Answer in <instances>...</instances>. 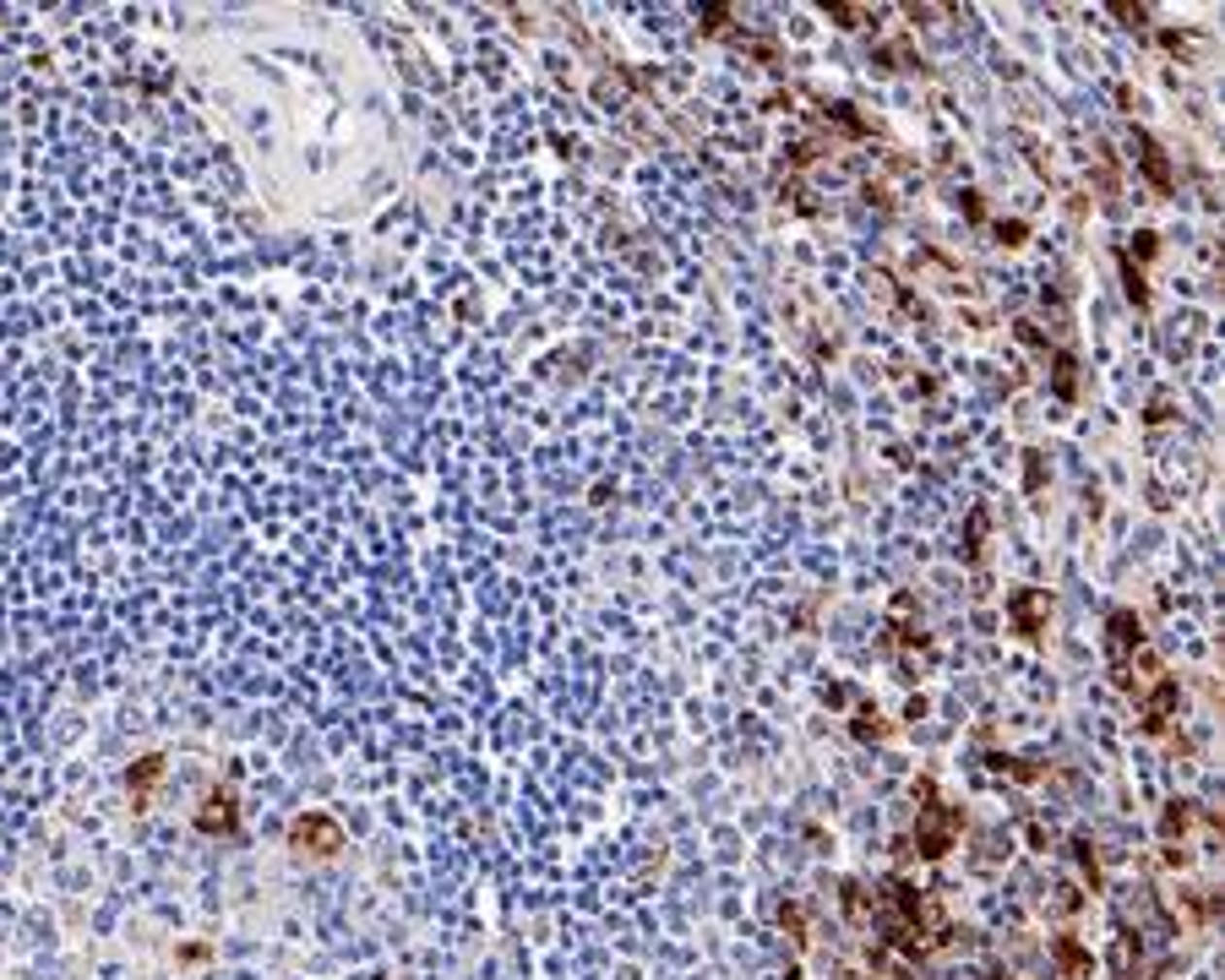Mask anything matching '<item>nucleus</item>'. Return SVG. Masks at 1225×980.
<instances>
[{
	"instance_id": "2",
	"label": "nucleus",
	"mask_w": 1225,
	"mask_h": 980,
	"mask_svg": "<svg viewBox=\"0 0 1225 980\" xmlns=\"http://www.w3.org/2000/svg\"><path fill=\"white\" fill-rule=\"evenodd\" d=\"M289 850L294 856H338L344 850V828L327 812H305L289 823Z\"/></svg>"
},
{
	"instance_id": "8",
	"label": "nucleus",
	"mask_w": 1225,
	"mask_h": 980,
	"mask_svg": "<svg viewBox=\"0 0 1225 980\" xmlns=\"http://www.w3.org/2000/svg\"><path fill=\"white\" fill-rule=\"evenodd\" d=\"M158 773H164V758H158V752L131 768V795H137V806H148V790L158 785Z\"/></svg>"
},
{
	"instance_id": "9",
	"label": "nucleus",
	"mask_w": 1225,
	"mask_h": 980,
	"mask_svg": "<svg viewBox=\"0 0 1225 980\" xmlns=\"http://www.w3.org/2000/svg\"><path fill=\"white\" fill-rule=\"evenodd\" d=\"M1122 284H1128V300L1143 311L1149 305V273H1143V262H1133L1128 251H1122Z\"/></svg>"
},
{
	"instance_id": "12",
	"label": "nucleus",
	"mask_w": 1225,
	"mask_h": 980,
	"mask_svg": "<svg viewBox=\"0 0 1225 980\" xmlns=\"http://www.w3.org/2000/svg\"><path fill=\"white\" fill-rule=\"evenodd\" d=\"M1051 365H1057V371H1051V382H1057V398H1078V382H1073V355H1057L1051 359Z\"/></svg>"
},
{
	"instance_id": "17",
	"label": "nucleus",
	"mask_w": 1225,
	"mask_h": 980,
	"mask_svg": "<svg viewBox=\"0 0 1225 980\" xmlns=\"http://www.w3.org/2000/svg\"><path fill=\"white\" fill-rule=\"evenodd\" d=\"M1116 17H1128L1133 28H1143V17H1149V6H1111Z\"/></svg>"
},
{
	"instance_id": "10",
	"label": "nucleus",
	"mask_w": 1225,
	"mask_h": 980,
	"mask_svg": "<svg viewBox=\"0 0 1225 980\" xmlns=\"http://www.w3.org/2000/svg\"><path fill=\"white\" fill-rule=\"evenodd\" d=\"M1073 856H1078V871H1084L1089 894H1101V856H1095V844H1089V839H1073Z\"/></svg>"
},
{
	"instance_id": "3",
	"label": "nucleus",
	"mask_w": 1225,
	"mask_h": 980,
	"mask_svg": "<svg viewBox=\"0 0 1225 980\" xmlns=\"http://www.w3.org/2000/svg\"><path fill=\"white\" fill-rule=\"evenodd\" d=\"M1139 649H1143V622L1133 616V610H1111V616H1106V654H1111V670L1128 664Z\"/></svg>"
},
{
	"instance_id": "6",
	"label": "nucleus",
	"mask_w": 1225,
	"mask_h": 980,
	"mask_svg": "<svg viewBox=\"0 0 1225 980\" xmlns=\"http://www.w3.org/2000/svg\"><path fill=\"white\" fill-rule=\"evenodd\" d=\"M1046 959L1057 964V980H1089V969H1095L1089 964V948L1078 937H1068V931L1046 942Z\"/></svg>"
},
{
	"instance_id": "5",
	"label": "nucleus",
	"mask_w": 1225,
	"mask_h": 980,
	"mask_svg": "<svg viewBox=\"0 0 1225 980\" xmlns=\"http://www.w3.org/2000/svg\"><path fill=\"white\" fill-rule=\"evenodd\" d=\"M1133 148H1139V169L1149 175V186H1155L1160 196L1176 191V175H1171V164H1166V148H1160L1149 131H1133Z\"/></svg>"
},
{
	"instance_id": "1",
	"label": "nucleus",
	"mask_w": 1225,
	"mask_h": 980,
	"mask_svg": "<svg viewBox=\"0 0 1225 980\" xmlns=\"http://www.w3.org/2000/svg\"><path fill=\"white\" fill-rule=\"evenodd\" d=\"M921 801L926 806L915 812V856H921V861L953 856V850H959V833H964V812L936 795L932 779H921Z\"/></svg>"
},
{
	"instance_id": "11",
	"label": "nucleus",
	"mask_w": 1225,
	"mask_h": 980,
	"mask_svg": "<svg viewBox=\"0 0 1225 980\" xmlns=\"http://www.w3.org/2000/svg\"><path fill=\"white\" fill-rule=\"evenodd\" d=\"M861 741H888V725H882L877 708H855V725H850Z\"/></svg>"
},
{
	"instance_id": "4",
	"label": "nucleus",
	"mask_w": 1225,
	"mask_h": 980,
	"mask_svg": "<svg viewBox=\"0 0 1225 980\" xmlns=\"http://www.w3.org/2000/svg\"><path fill=\"white\" fill-rule=\"evenodd\" d=\"M1007 610H1013V626H1019V632L1035 643V637L1046 632L1051 594H1040V589H1013V594H1007Z\"/></svg>"
},
{
	"instance_id": "15",
	"label": "nucleus",
	"mask_w": 1225,
	"mask_h": 980,
	"mask_svg": "<svg viewBox=\"0 0 1225 980\" xmlns=\"http://www.w3.org/2000/svg\"><path fill=\"white\" fill-rule=\"evenodd\" d=\"M1166 409H1171V398H1166V392H1155V398H1149V415H1143V420H1149V425H1160V420H1171Z\"/></svg>"
},
{
	"instance_id": "13",
	"label": "nucleus",
	"mask_w": 1225,
	"mask_h": 980,
	"mask_svg": "<svg viewBox=\"0 0 1225 980\" xmlns=\"http://www.w3.org/2000/svg\"><path fill=\"white\" fill-rule=\"evenodd\" d=\"M823 12L834 17L839 28H867V17H877L871 6H823Z\"/></svg>"
},
{
	"instance_id": "14",
	"label": "nucleus",
	"mask_w": 1225,
	"mask_h": 980,
	"mask_svg": "<svg viewBox=\"0 0 1225 980\" xmlns=\"http://www.w3.org/2000/svg\"><path fill=\"white\" fill-rule=\"evenodd\" d=\"M725 28H730V6H708V12H702V33H708V39H719Z\"/></svg>"
},
{
	"instance_id": "7",
	"label": "nucleus",
	"mask_w": 1225,
	"mask_h": 980,
	"mask_svg": "<svg viewBox=\"0 0 1225 980\" xmlns=\"http://www.w3.org/2000/svg\"><path fill=\"white\" fill-rule=\"evenodd\" d=\"M196 828L202 833H234L240 828V806H234L229 790H213L202 801V812H196Z\"/></svg>"
},
{
	"instance_id": "16",
	"label": "nucleus",
	"mask_w": 1225,
	"mask_h": 980,
	"mask_svg": "<svg viewBox=\"0 0 1225 980\" xmlns=\"http://www.w3.org/2000/svg\"><path fill=\"white\" fill-rule=\"evenodd\" d=\"M997 235H1003V246H1024L1030 229H1024V223H997Z\"/></svg>"
}]
</instances>
